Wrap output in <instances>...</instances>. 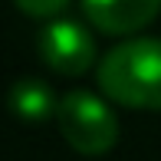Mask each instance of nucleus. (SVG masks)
<instances>
[{"label":"nucleus","instance_id":"nucleus-1","mask_svg":"<svg viewBox=\"0 0 161 161\" xmlns=\"http://www.w3.org/2000/svg\"><path fill=\"white\" fill-rule=\"evenodd\" d=\"M96 76L105 99L142 112H161V40L131 36L99 59Z\"/></svg>","mask_w":161,"mask_h":161},{"label":"nucleus","instance_id":"nucleus-2","mask_svg":"<svg viewBox=\"0 0 161 161\" xmlns=\"http://www.w3.org/2000/svg\"><path fill=\"white\" fill-rule=\"evenodd\" d=\"M56 125L69 148L79 155H105L119 142V119L108 108V102L86 89L66 92L56 108Z\"/></svg>","mask_w":161,"mask_h":161},{"label":"nucleus","instance_id":"nucleus-3","mask_svg":"<svg viewBox=\"0 0 161 161\" xmlns=\"http://www.w3.org/2000/svg\"><path fill=\"white\" fill-rule=\"evenodd\" d=\"M40 59L59 76H82L96 63V40L76 20H53L40 30Z\"/></svg>","mask_w":161,"mask_h":161},{"label":"nucleus","instance_id":"nucleus-4","mask_svg":"<svg viewBox=\"0 0 161 161\" xmlns=\"http://www.w3.org/2000/svg\"><path fill=\"white\" fill-rule=\"evenodd\" d=\"M161 0H82V13L102 33H138L158 17Z\"/></svg>","mask_w":161,"mask_h":161},{"label":"nucleus","instance_id":"nucleus-5","mask_svg":"<svg viewBox=\"0 0 161 161\" xmlns=\"http://www.w3.org/2000/svg\"><path fill=\"white\" fill-rule=\"evenodd\" d=\"M10 108L20 122H46L56 119L59 99L53 96V89L43 79H20L10 89Z\"/></svg>","mask_w":161,"mask_h":161},{"label":"nucleus","instance_id":"nucleus-6","mask_svg":"<svg viewBox=\"0 0 161 161\" xmlns=\"http://www.w3.org/2000/svg\"><path fill=\"white\" fill-rule=\"evenodd\" d=\"M17 7L26 17H56L63 7H69V0H17Z\"/></svg>","mask_w":161,"mask_h":161}]
</instances>
